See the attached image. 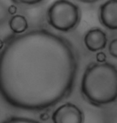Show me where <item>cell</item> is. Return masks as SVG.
<instances>
[{"mask_svg": "<svg viewBox=\"0 0 117 123\" xmlns=\"http://www.w3.org/2000/svg\"><path fill=\"white\" fill-rule=\"evenodd\" d=\"M52 121L53 123H84V116L77 105L67 102L55 110Z\"/></svg>", "mask_w": 117, "mask_h": 123, "instance_id": "4", "label": "cell"}, {"mask_svg": "<svg viewBox=\"0 0 117 123\" xmlns=\"http://www.w3.org/2000/svg\"><path fill=\"white\" fill-rule=\"evenodd\" d=\"M9 8L3 2L0 1V25L5 24L8 18Z\"/></svg>", "mask_w": 117, "mask_h": 123, "instance_id": "8", "label": "cell"}, {"mask_svg": "<svg viewBox=\"0 0 117 123\" xmlns=\"http://www.w3.org/2000/svg\"><path fill=\"white\" fill-rule=\"evenodd\" d=\"M11 31L16 34H23L28 27V23L25 16L21 15H15L9 21Z\"/></svg>", "mask_w": 117, "mask_h": 123, "instance_id": "7", "label": "cell"}, {"mask_svg": "<svg viewBox=\"0 0 117 123\" xmlns=\"http://www.w3.org/2000/svg\"><path fill=\"white\" fill-rule=\"evenodd\" d=\"M81 92L91 105L103 106L117 99V68L110 63H93L83 75Z\"/></svg>", "mask_w": 117, "mask_h": 123, "instance_id": "2", "label": "cell"}, {"mask_svg": "<svg viewBox=\"0 0 117 123\" xmlns=\"http://www.w3.org/2000/svg\"><path fill=\"white\" fill-rule=\"evenodd\" d=\"M3 123H39L37 121L31 119L27 117H12L11 118L6 119Z\"/></svg>", "mask_w": 117, "mask_h": 123, "instance_id": "9", "label": "cell"}, {"mask_svg": "<svg viewBox=\"0 0 117 123\" xmlns=\"http://www.w3.org/2000/svg\"><path fill=\"white\" fill-rule=\"evenodd\" d=\"M107 42L106 34L99 28L90 30L84 36V44L89 51L93 52L104 49Z\"/></svg>", "mask_w": 117, "mask_h": 123, "instance_id": "6", "label": "cell"}, {"mask_svg": "<svg viewBox=\"0 0 117 123\" xmlns=\"http://www.w3.org/2000/svg\"><path fill=\"white\" fill-rule=\"evenodd\" d=\"M78 69L69 41L43 29L13 36L0 52V94L25 110L56 105L72 92Z\"/></svg>", "mask_w": 117, "mask_h": 123, "instance_id": "1", "label": "cell"}, {"mask_svg": "<svg viewBox=\"0 0 117 123\" xmlns=\"http://www.w3.org/2000/svg\"><path fill=\"white\" fill-rule=\"evenodd\" d=\"M79 20V6L70 1H56L48 8L47 21L58 31L63 32L72 31L77 26Z\"/></svg>", "mask_w": 117, "mask_h": 123, "instance_id": "3", "label": "cell"}, {"mask_svg": "<svg viewBox=\"0 0 117 123\" xmlns=\"http://www.w3.org/2000/svg\"><path fill=\"white\" fill-rule=\"evenodd\" d=\"M109 53L111 56L117 59V39H115L110 43L108 47Z\"/></svg>", "mask_w": 117, "mask_h": 123, "instance_id": "10", "label": "cell"}, {"mask_svg": "<svg viewBox=\"0 0 117 123\" xmlns=\"http://www.w3.org/2000/svg\"><path fill=\"white\" fill-rule=\"evenodd\" d=\"M18 3H21L23 4H26V5H35V4H38L40 3L41 1H39V0H36V1H33V0H31V1H24V0H20Z\"/></svg>", "mask_w": 117, "mask_h": 123, "instance_id": "12", "label": "cell"}, {"mask_svg": "<svg viewBox=\"0 0 117 123\" xmlns=\"http://www.w3.org/2000/svg\"><path fill=\"white\" fill-rule=\"evenodd\" d=\"M100 19L107 28L117 30V0H110L100 6Z\"/></svg>", "mask_w": 117, "mask_h": 123, "instance_id": "5", "label": "cell"}, {"mask_svg": "<svg viewBox=\"0 0 117 123\" xmlns=\"http://www.w3.org/2000/svg\"><path fill=\"white\" fill-rule=\"evenodd\" d=\"M96 58H97V61L98 63H105L106 61V55L104 54V52H99L97 55H96Z\"/></svg>", "mask_w": 117, "mask_h": 123, "instance_id": "11", "label": "cell"}]
</instances>
